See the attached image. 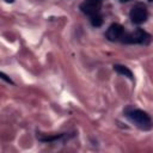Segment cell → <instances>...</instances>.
Here are the masks:
<instances>
[{"mask_svg": "<svg viewBox=\"0 0 153 153\" xmlns=\"http://www.w3.org/2000/svg\"><path fill=\"white\" fill-rule=\"evenodd\" d=\"M151 41V35L143 31L142 29H137L134 32H124L121 42L124 43H139V44H147Z\"/></svg>", "mask_w": 153, "mask_h": 153, "instance_id": "obj_2", "label": "cell"}, {"mask_svg": "<svg viewBox=\"0 0 153 153\" xmlns=\"http://www.w3.org/2000/svg\"><path fill=\"white\" fill-rule=\"evenodd\" d=\"M114 69H115L118 74L124 75V76L129 78L130 80H133V73H131V71H130L128 67L122 66V65H114Z\"/></svg>", "mask_w": 153, "mask_h": 153, "instance_id": "obj_6", "label": "cell"}, {"mask_svg": "<svg viewBox=\"0 0 153 153\" xmlns=\"http://www.w3.org/2000/svg\"><path fill=\"white\" fill-rule=\"evenodd\" d=\"M123 35H124V27L121 24H117V23L111 24L108 27L106 33H105L106 38L109 41H112V42L114 41H121L122 37H123Z\"/></svg>", "mask_w": 153, "mask_h": 153, "instance_id": "obj_4", "label": "cell"}, {"mask_svg": "<svg viewBox=\"0 0 153 153\" xmlns=\"http://www.w3.org/2000/svg\"><path fill=\"white\" fill-rule=\"evenodd\" d=\"M0 75H1V78H2L4 80H6L7 82H12V81H11V79H10V78H7V75H6V74H4V73H1Z\"/></svg>", "mask_w": 153, "mask_h": 153, "instance_id": "obj_8", "label": "cell"}, {"mask_svg": "<svg viewBox=\"0 0 153 153\" xmlns=\"http://www.w3.org/2000/svg\"><path fill=\"white\" fill-rule=\"evenodd\" d=\"M121 2H127V1H129V0H120Z\"/></svg>", "mask_w": 153, "mask_h": 153, "instance_id": "obj_11", "label": "cell"}, {"mask_svg": "<svg viewBox=\"0 0 153 153\" xmlns=\"http://www.w3.org/2000/svg\"><path fill=\"white\" fill-rule=\"evenodd\" d=\"M147 10L145 7V5L142 4H137L135 6L131 7L130 10V13H129V17L131 19V22L134 24H142L146 22L147 19Z\"/></svg>", "mask_w": 153, "mask_h": 153, "instance_id": "obj_3", "label": "cell"}, {"mask_svg": "<svg viewBox=\"0 0 153 153\" xmlns=\"http://www.w3.org/2000/svg\"><path fill=\"white\" fill-rule=\"evenodd\" d=\"M148 1H153V0H148Z\"/></svg>", "mask_w": 153, "mask_h": 153, "instance_id": "obj_12", "label": "cell"}, {"mask_svg": "<svg viewBox=\"0 0 153 153\" xmlns=\"http://www.w3.org/2000/svg\"><path fill=\"white\" fill-rule=\"evenodd\" d=\"M126 116L141 129H149L152 127V121L149 115L140 109H127Z\"/></svg>", "mask_w": 153, "mask_h": 153, "instance_id": "obj_1", "label": "cell"}, {"mask_svg": "<svg viewBox=\"0 0 153 153\" xmlns=\"http://www.w3.org/2000/svg\"><path fill=\"white\" fill-rule=\"evenodd\" d=\"M88 1H94V2H99V4H102L103 0H88Z\"/></svg>", "mask_w": 153, "mask_h": 153, "instance_id": "obj_9", "label": "cell"}, {"mask_svg": "<svg viewBox=\"0 0 153 153\" xmlns=\"http://www.w3.org/2000/svg\"><path fill=\"white\" fill-rule=\"evenodd\" d=\"M5 1H6V2H13L14 0H5Z\"/></svg>", "mask_w": 153, "mask_h": 153, "instance_id": "obj_10", "label": "cell"}, {"mask_svg": "<svg viewBox=\"0 0 153 153\" xmlns=\"http://www.w3.org/2000/svg\"><path fill=\"white\" fill-rule=\"evenodd\" d=\"M80 10L87 14V16H93V14H97L99 13V10H100V4L99 2H94V1H88L86 0L85 2H82L80 5Z\"/></svg>", "mask_w": 153, "mask_h": 153, "instance_id": "obj_5", "label": "cell"}, {"mask_svg": "<svg viewBox=\"0 0 153 153\" xmlns=\"http://www.w3.org/2000/svg\"><path fill=\"white\" fill-rule=\"evenodd\" d=\"M91 24H92L93 26H100V25L103 24V17H102L99 13L91 16Z\"/></svg>", "mask_w": 153, "mask_h": 153, "instance_id": "obj_7", "label": "cell"}]
</instances>
